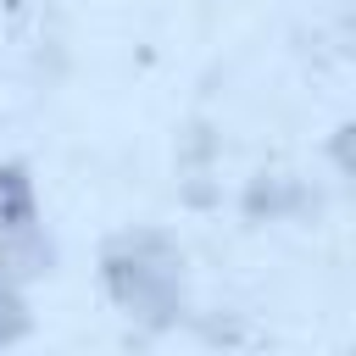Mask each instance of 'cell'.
<instances>
[{
  "label": "cell",
  "instance_id": "277c9868",
  "mask_svg": "<svg viewBox=\"0 0 356 356\" xmlns=\"http://www.w3.org/2000/svg\"><path fill=\"white\" fill-rule=\"evenodd\" d=\"M28 328H33V312H28L22 289L11 278H0V350L17 345V339H28Z\"/></svg>",
  "mask_w": 356,
  "mask_h": 356
},
{
  "label": "cell",
  "instance_id": "3957f363",
  "mask_svg": "<svg viewBox=\"0 0 356 356\" xmlns=\"http://www.w3.org/2000/svg\"><path fill=\"white\" fill-rule=\"evenodd\" d=\"M39 222V189H33V172L22 161H0V234H17V228H33Z\"/></svg>",
  "mask_w": 356,
  "mask_h": 356
},
{
  "label": "cell",
  "instance_id": "6da1fadb",
  "mask_svg": "<svg viewBox=\"0 0 356 356\" xmlns=\"http://www.w3.org/2000/svg\"><path fill=\"white\" fill-rule=\"evenodd\" d=\"M100 289L139 328H172L189 295L184 245L161 228H122L100 245Z\"/></svg>",
  "mask_w": 356,
  "mask_h": 356
},
{
  "label": "cell",
  "instance_id": "7a4b0ae2",
  "mask_svg": "<svg viewBox=\"0 0 356 356\" xmlns=\"http://www.w3.org/2000/svg\"><path fill=\"white\" fill-rule=\"evenodd\" d=\"M50 267H56V245H50L44 222L17 228V234H0V278L28 284V278H44Z\"/></svg>",
  "mask_w": 356,
  "mask_h": 356
}]
</instances>
